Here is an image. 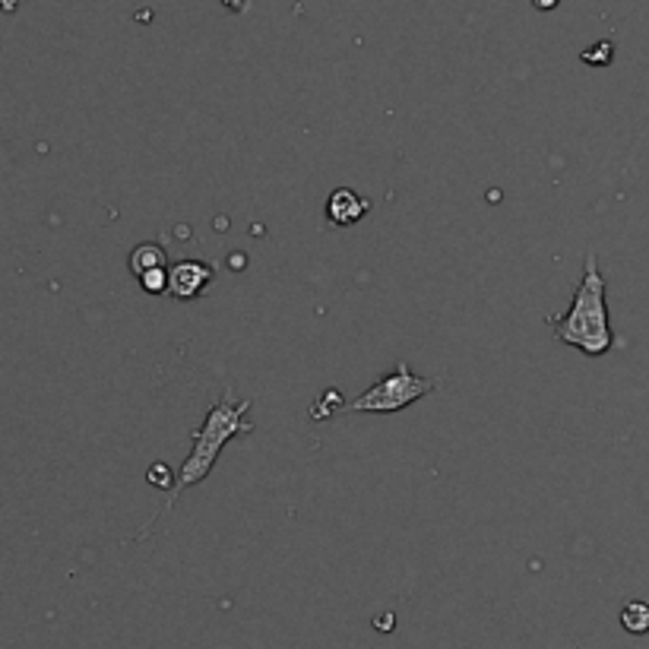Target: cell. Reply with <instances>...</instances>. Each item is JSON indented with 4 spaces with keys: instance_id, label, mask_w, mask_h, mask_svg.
Listing matches in <instances>:
<instances>
[{
    "instance_id": "obj_1",
    "label": "cell",
    "mask_w": 649,
    "mask_h": 649,
    "mask_svg": "<svg viewBox=\"0 0 649 649\" xmlns=\"http://www.w3.org/2000/svg\"><path fill=\"white\" fill-rule=\"evenodd\" d=\"M248 412H251V399H238L232 387L222 390V399L213 402V409L207 412L203 425L194 432V447H190V453L184 457V463H180L178 475H175V482H172V488H169V498H165V504L159 510V516L169 513L187 488L200 485V482L213 472L222 447H225L232 437L253 432V425L245 419ZM159 516H155V520H159ZM155 520H152V523H155ZM152 523H149V526H152ZM149 526H146V529H149Z\"/></svg>"
},
{
    "instance_id": "obj_4",
    "label": "cell",
    "mask_w": 649,
    "mask_h": 649,
    "mask_svg": "<svg viewBox=\"0 0 649 649\" xmlns=\"http://www.w3.org/2000/svg\"><path fill=\"white\" fill-rule=\"evenodd\" d=\"M213 279H216V266L203 260H178L175 266H169V295L175 301H194L210 289Z\"/></svg>"
},
{
    "instance_id": "obj_5",
    "label": "cell",
    "mask_w": 649,
    "mask_h": 649,
    "mask_svg": "<svg viewBox=\"0 0 649 649\" xmlns=\"http://www.w3.org/2000/svg\"><path fill=\"white\" fill-rule=\"evenodd\" d=\"M367 213V200L359 197L355 190L349 187H336L326 200V219L336 225V228H346V225H355Z\"/></svg>"
},
{
    "instance_id": "obj_7",
    "label": "cell",
    "mask_w": 649,
    "mask_h": 649,
    "mask_svg": "<svg viewBox=\"0 0 649 649\" xmlns=\"http://www.w3.org/2000/svg\"><path fill=\"white\" fill-rule=\"evenodd\" d=\"M621 627L627 634H649V606L647 602H627L621 612Z\"/></svg>"
},
{
    "instance_id": "obj_2",
    "label": "cell",
    "mask_w": 649,
    "mask_h": 649,
    "mask_svg": "<svg viewBox=\"0 0 649 649\" xmlns=\"http://www.w3.org/2000/svg\"><path fill=\"white\" fill-rule=\"evenodd\" d=\"M606 291H609L606 273L599 270L596 253L589 251L583 260V276H579L577 289H574V301H571L567 314L548 317V324L554 329V339L571 346V349H579L589 359L606 355L614 342Z\"/></svg>"
},
{
    "instance_id": "obj_3",
    "label": "cell",
    "mask_w": 649,
    "mask_h": 649,
    "mask_svg": "<svg viewBox=\"0 0 649 649\" xmlns=\"http://www.w3.org/2000/svg\"><path fill=\"white\" fill-rule=\"evenodd\" d=\"M434 390L432 380L412 374V367L405 361H399L397 371L380 377L374 387H367L359 399L346 402L342 412H371V415H390V412H399L405 405H412L415 399L428 397Z\"/></svg>"
},
{
    "instance_id": "obj_6",
    "label": "cell",
    "mask_w": 649,
    "mask_h": 649,
    "mask_svg": "<svg viewBox=\"0 0 649 649\" xmlns=\"http://www.w3.org/2000/svg\"><path fill=\"white\" fill-rule=\"evenodd\" d=\"M162 266H169V263H165V251L159 245H137L134 253H130V273L137 279L149 270H162Z\"/></svg>"
},
{
    "instance_id": "obj_8",
    "label": "cell",
    "mask_w": 649,
    "mask_h": 649,
    "mask_svg": "<svg viewBox=\"0 0 649 649\" xmlns=\"http://www.w3.org/2000/svg\"><path fill=\"white\" fill-rule=\"evenodd\" d=\"M137 283H140V289L149 291V295H165V291H169V266H162V270H149V273H143Z\"/></svg>"
}]
</instances>
